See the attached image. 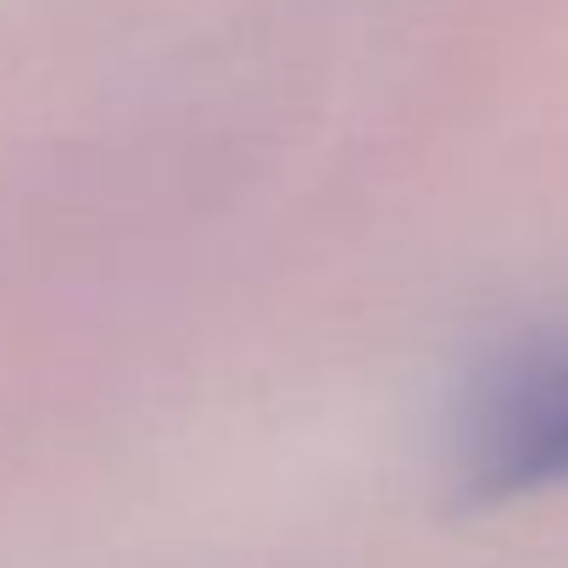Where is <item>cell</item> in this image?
<instances>
[{
	"instance_id": "6da1fadb",
	"label": "cell",
	"mask_w": 568,
	"mask_h": 568,
	"mask_svg": "<svg viewBox=\"0 0 568 568\" xmlns=\"http://www.w3.org/2000/svg\"><path fill=\"white\" fill-rule=\"evenodd\" d=\"M452 479L474 507L568 490V335L529 341L474 379L457 413Z\"/></svg>"
}]
</instances>
